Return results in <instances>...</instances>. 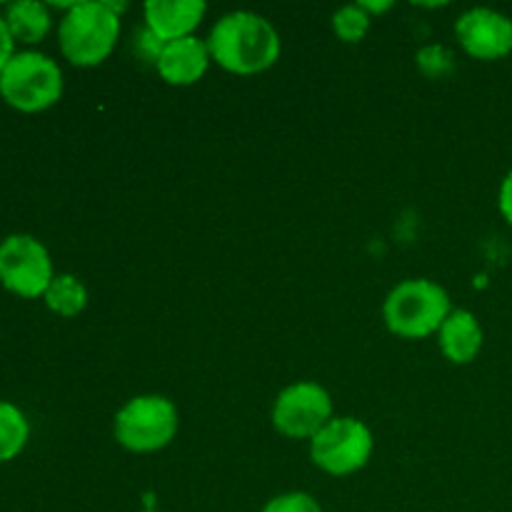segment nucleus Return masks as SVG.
<instances>
[{"label":"nucleus","mask_w":512,"mask_h":512,"mask_svg":"<svg viewBox=\"0 0 512 512\" xmlns=\"http://www.w3.org/2000/svg\"><path fill=\"white\" fill-rule=\"evenodd\" d=\"M13 35H10L8 30V23H5V18L0 15V73H3L5 65L10 63V58H13Z\"/></svg>","instance_id":"obj_18"},{"label":"nucleus","mask_w":512,"mask_h":512,"mask_svg":"<svg viewBox=\"0 0 512 512\" xmlns=\"http://www.w3.org/2000/svg\"><path fill=\"white\" fill-rule=\"evenodd\" d=\"M118 35L120 15L110 3H73L58 28L60 50L78 68L103 63L113 53Z\"/></svg>","instance_id":"obj_2"},{"label":"nucleus","mask_w":512,"mask_h":512,"mask_svg":"<svg viewBox=\"0 0 512 512\" xmlns=\"http://www.w3.org/2000/svg\"><path fill=\"white\" fill-rule=\"evenodd\" d=\"M5 23H8L13 40H20V43H40L50 30V13L38 0H20V3L8 5Z\"/></svg>","instance_id":"obj_13"},{"label":"nucleus","mask_w":512,"mask_h":512,"mask_svg":"<svg viewBox=\"0 0 512 512\" xmlns=\"http://www.w3.org/2000/svg\"><path fill=\"white\" fill-rule=\"evenodd\" d=\"M210 60L213 55H210L208 40L190 35V38L165 43L155 65H158L160 78L168 85H193L203 78Z\"/></svg>","instance_id":"obj_11"},{"label":"nucleus","mask_w":512,"mask_h":512,"mask_svg":"<svg viewBox=\"0 0 512 512\" xmlns=\"http://www.w3.org/2000/svg\"><path fill=\"white\" fill-rule=\"evenodd\" d=\"M260 512H323V508L308 493H285L270 500Z\"/></svg>","instance_id":"obj_17"},{"label":"nucleus","mask_w":512,"mask_h":512,"mask_svg":"<svg viewBox=\"0 0 512 512\" xmlns=\"http://www.w3.org/2000/svg\"><path fill=\"white\" fill-rule=\"evenodd\" d=\"M28 420L15 405L0 400V463H8L28 443Z\"/></svg>","instance_id":"obj_15"},{"label":"nucleus","mask_w":512,"mask_h":512,"mask_svg":"<svg viewBox=\"0 0 512 512\" xmlns=\"http://www.w3.org/2000/svg\"><path fill=\"white\" fill-rule=\"evenodd\" d=\"M333 30L345 43H360L370 30V15L360 5H345L333 15Z\"/></svg>","instance_id":"obj_16"},{"label":"nucleus","mask_w":512,"mask_h":512,"mask_svg":"<svg viewBox=\"0 0 512 512\" xmlns=\"http://www.w3.org/2000/svg\"><path fill=\"white\" fill-rule=\"evenodd\" d=\"M178 433V408L163 395H138L115 415V440L130 453H155Z\"/></svg>","instance_id":"obj_5"},{"label":"nucleus","mask_w":512,"mask_h":512,"mask_svg":"<svg viewBox=\"0 0 512 512\" xmlns=\"http://www.w3.org/2000/svg\"><path fill=\"white\" fill-rule=\"evenodd\" d=\"M53 263L33 235H10L0 243V283L20 298H40L53 283Z\"/></svg>","instance_id":"obj_7"},{"label":"nucleus","mask_w":512,"mask_h":512,"mask_svg":"<svg viewBox=\"0 0 512 512\" xmlns=\"http://www.w3.org/2000/svg\"><path fill=\"white\" fill-rule=\"evenodd\" d=\"M365 13H383V10L390 8V3H358Z\"/></svg>","instance_id":"obj_20"},{"label":"nucleus","mask_w":512,"mask_h":512,"mask_svg":"<svg viewBox=\"0 0 512 512\" xmlns=\"http://www.w3.org/2000/svg\"><path fill=\"white\" fill-rule=\"evenodd\" d=\"M438 343L450 363L468 365L483 350V328L470 310H453L438 330Z\"/></svg>","instance_id":"obj_12"},{"label":"nucleus","mask_w":512,"mask_h":512,"mask_svg":"<svg viewBox=\"0 0 512 512\" xmlns=\"http://www.w3.org/2000/svg\"><path fill=\"white\" fill-rule=\"evenodd\" d=\"M498 205L503 218L508 220V225H512V170L503 178L500 183V193H498Z\"/></svg>","instance_id":"obj_19"},{"label":"nucleus","mask_w":512,"mask_h":512,"mask_svg":"<svg viewBox=\"0 0 512 512\" xmlns=\"http://www.w3.org/2000/svg\"><path fill=\"white\" fill-rule=\"evenodd\" d=\"M373 455V433L355 418H333L313 440L310 458L328 475L343 478L365 468Z\"/></svg>","instance_id":"obj_6"},{"label":"nucleus","mask_w":512,"mask_h":512,"mask_svg":"<svg viewBox=\"0 0 512 512\" xmlns=\"http://www.w3.org/2000/svg\"><path fill=\"white\" fill-rule=\"evenodd\" d=\"M43 298L53 313L63 315V318H73V315L83 313V308L88 305V290L75 275H58V278H53L50 288L45 290Z\"/></svg>","instance_id":"obj_14"},{"label":"nucleus","mask_w":512,"mask_h":512,"mask_svg":"<svg viewBox=\"0 0 512 512\" xmlns=\"http://www.w3.org/2000/svg\"><path fill=\"white\" fill-rule=\"evenodd\" d=\"M453 313L450 298L433 280H405L395 285L385 298V325L393 335L408 340H423L443 328L445 318Z\"/></svg>","instance_id":"obj_3"},{"label":"nucleus","mask_w":512,"mask_h":512,"mask_svg":"<svg viewBox=\"0 0 512 512\" xmlns=\"http://www.w3.org/2000/svg\"><path fill=\"white\" fill-rule=\"evenodd\" d=\"M460 45L475 60H503L512 53V20L493 8H473L455 23Z\"/></svg>","instance_id":"obj_9"},{"label":"nucleus","mask_w":512,"mask_h":512,"mask_svg":"<svg viewBox=\"0 0 512 512\" xmlns=\"http://www.w3.org/2000/svg\"><path fill=\"white\" fill-rule=\"evenodd\" d=\"M203 0H150L145 3V25L148 33L160 43H173L193 35L205 18Z\"/></svg>","instance_id":"obj_10"},{"label":"nucleus","mask_w":512,"mask_h":512,"mask_svg":"<svg viewBox=\"0 0 512 512\" xmlns=\"http://www.w3.org/2000/svg\"><path fill=\"white\" fill-rule=\"evenodd\" d=\"M0 95L23 113H40L63 95V73L58 63L43 53H15L0 73Z\"/></svg>","instance_id":"obj_4"},{"label":"nucleus","mask_w":512,"mask_h":512,"mask_svg":"<svg viewBox=\"0 0 512 512\" xmlns=\"http://www.w3.org/2000/svg\"><path fill=\"white\" fill-rule=\"evenodd\" d=\"M208 48L215 63L228 73L255 75L278 63L280 35L263 15L235 10L213 25Z\"/></svg>","instance_id":"obj_1"},{"label":"nucleus","mask_w":512,"mask_h":512,"mask_svg":"<svg viewBox=\"0 0 512 512\" xmlns=\"http://www.w3.org/2000/svg\"><path fill=\"white\" fill-rule=\"evenodd\" d=\"M333 420V400L318 383L288 385L273 405V425L293 440H313Z\"/></svg>","instance_id":"obj_8"}]
</instances>
